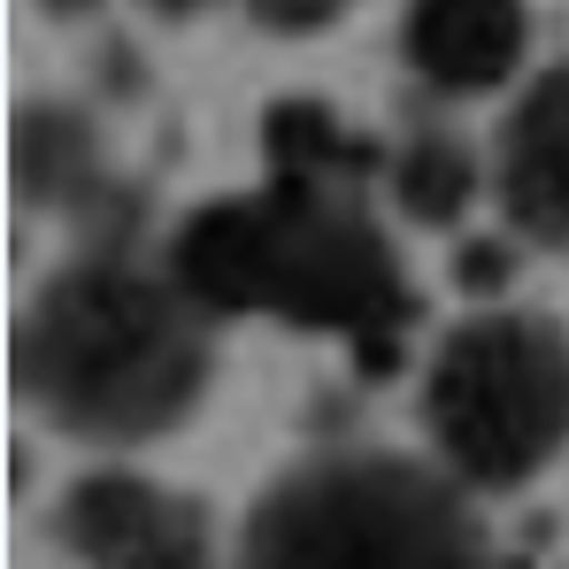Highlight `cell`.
Here are the masks:
<instances>
[{
    "mask_svg": "<svg viewBox=\"0 0 569 569\" xmlns=\"http://www.w3.org/2000/svg\"><path fill=\"white\" fill-rule=\"evenodd\" d=\"M162 262L208 316H278L300 331L355 339L378 362L416 323V292L392 231L370 208V178L270 162L254 192L200 200Z\"/></svg>",
    "mask_w": 569,
    "mask_h": 569,
    "instance_id": "obj_1",
    "label": "cell"
},
{
    "mask_svg": "<svg viewBox=\"0 0 569 569\" xmlns=\"http://www.w3.org/2000/svg\"><path fill=\"white\" fill-rule=\"evenodd\" d=\"M8 370L23 408H39L54 431L93 447H147L200 408L216 339L208 308L178 284L170 262L147 270L139 254L100 247L31 292V308L16 316Z\"/></svg>",
    "mask_w": 569,
    "mask_h": 569,
    "instance_id": "obj_2",
    "label": "cell"
},
{
    "mask_svg": "<svg viewBox=\"0 0 569 569\" xmlns=\"http://www.w3.org/2000/svg\"><path fill=\"white\" fill-rule=\"evenodd\" d=\"M231 569H508L455 470L347 447L316 455L247 508Z\"/></svg>",
    "mask_w": 569,
    "mask_h": 569,
    "instance_id": "obj_3",
    "label": "cell"
},
{
    "mask_svg": "<svg viewBox=\"0 0 569 569\" xmlns=\"http://www.w3.org/2000/svg\"><path fill=\"white\" fill-rule=\"evenodd\" d=\"M423 431L470 492H516L569 447V331L531 308H485L423 362Z\"/></svg>",
    "mask_w": 569,
    "mask_h": 569,
    "instance_id": "obj_4",
    "label": "cell"
},
{
    "mask_svg": "<svg viewBox=\"0 0 569 569\" xmlns=\"http://www.w3.org/2000/svg\"><path fill=\"white\" fill-rule=\"evenodd\" d=\"M54 539L86 569H216L200 508L139 470H86L54 500Z\"/></svg>",
    "mask_w": 569,
    "mask_h": 569,
    "instance_id": "obj_5",
    "label": "cell"
},
{
    "mask_svg": "<svg viewBox=\"0 0 569 569\" xmlns=\"http://www.w3.org/2000/svg\"><path fill=\"white\" fill-rule=\"evenodd\" d=\"M523 54H531L523 0H408L400 8V62L439 100L508 93Z\"/></svg>",
    "mask_w": 569,
    "mask_h": 569,
    "instance_id": "obj_6",
    "label": "cell"
},
{
    "mask_svg": "<svg viewBox=\"0 0 569 569\" xmlns=\"http://www.w3.org/2000/svg\"><path fill=\"white\" fill-rule=\"evenodd\" d=\"M492 192L516 239L569 254V62L539 70L516 93L492 139Z\"/></svg>",
    "mask_w": 569,
    "mask_h": 569,
    "instance_id": "obj_7",
    "label": "cell"
},
{
    "mask_svg": "<svg viewBox=\"0 0 569 569\" xmlns=\"http://www.w3.org/2000/svg\"><path fill=\"white\" fill-rule=\"evenodd\" d=\"M16 154V192L31 200V208H62V216H78V208H93L100 192H108V154H100V131L93 116H78V108H62V100H31L23 116H16V139H8Z\"/></svg>",
    "mask_w": 569,
    "mask_h": 569,
    "instance_id": "obj_8",
    "label": "cell"
},
{
    "mask_svg": "<svg viewBox=\"0 0 569 569\" xmlns=\"http://www.w3.org/2000/svg\"><path fill=\"white\" fill-rule=\"evenodd\" d=\"M385 186H392V200H400V216H408V223H423V231H455V223L470 216L485 170H477V154H470V139H462V131L423 123V131H408V139L392 147Z\"/></svg>",
    "mask_w": 569,
    "mask_h": 569,
    "instance_id": "obj_9",
    "label": "cell"
},
{
    "mask_svg": "<svg viewBox=\"0 0 569 569\" xmlns=\"http://www.w3.org/2000/svg\"><path fill=\"white\" fill-rule=\"evenodd\" d=\"M262 147L278 170H331V178H370L378 170V147L362 131H347L323 100H278L270 123H262Z\"/></svg>",
    "mask_w": 569,
    "mask_h": 569,
    "instance_id": "obj_10",
    "label": "cell"
},
{
    "mask_svg": "<svg viewBox=\"0 0 569 569\" xmlns=\"http://www.w3.org/2000/svg\"><path fill=\"white\" fill-rule=\"evenodd\" d=\"M347 8H355V0H247V16H254L262 31H278V39H316V31H331Z\"/></svg>",
    "mask_w": 569,
    "mask_h": 569,
    "instance_id": "obj_11",
    "label": "cell"
},
{
    "mask_svg": "<svg viewBox=\"0 0 569 569\" xmlns=\"http://www.w3.org/2000/svg\"><path fill=\"white\" fill-rule=\"evenodd\" d=\"M500 278H508V254H500V247H470V254H462V284H470V292H492Z\"/></svg>",
    "mask_w": 569,
    "mask_h": 569,
    "instance_id": "obj_12",
    "label": "cell"
},
{
    "mask_svg": "<svg viewBox=\"0 0 569 569\" xmlns=\"http://www.w3.org/2000/svg\"><path fill=\"white\" fill-rule=\"evenodd\" d=\"M139 8H154V16H178V23H192V16H208V8H223V0H139Z\"/></svg>",
    "mask_w": 569,
    "mask_h": 569,
    "instance_id": "obj_13",
    "label": "cell"
}]
</instances>
